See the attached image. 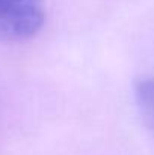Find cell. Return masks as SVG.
Wrapping results in <instances>:
<instances>
[{"instance_id": "6da1fadb", "label": "cell", "mask_w": 154, "mask_h": 155, "mask_svg": "<svg viewBox=\"0 0 154 155\" xmlns=\"http://www.w3.org/2000/svg\"><path fill=\"white\" fill-rule=\"evenodd\" d=\"M46 21V0H0V41L33 38Z\"/></svg>"}, {"instance_id": "7a4b0ae2", "label": "cell", "mask_w": 154, "mask_h": 155, "mask_svg": "<svg viewBox=\"0 0 154 155\" xmlns=\"http://www.w3.org/2000/svg\"><path fill=\"white\" fill-rule=\"evenodd\" d=\"M135 101L144 125L154 136V78H142L135 84Z\"/></svg>"}]
</instances>
